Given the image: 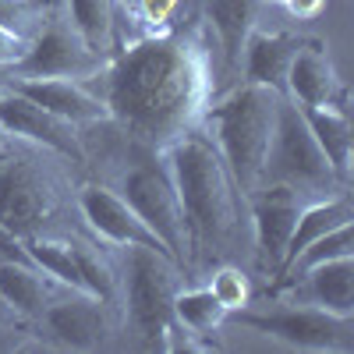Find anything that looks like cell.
I'll list each match as a JSON object with an SVG mask.
<instances>
[{"mask_svg": "<svg viewBox=\"0 0 354 354\" xmlns=\"http://www.w3.org/2000/svg\"><path fill=\"white\" fill-rule=\"evenodd\" d=\"M0 298L11 305V312L36 319L50 305V287L43 280V270L32 262L0 259Z\"/></svg>", "mask_w": 354, "mask_h": 354, "instance_id": "22", "label": "cell"}, {"mask_svg": "<svg viewBox=\"0 0 354 354\" xmlns=\"http://www.w3.org/2000/svg\"><path fill=\"white\" fill-rule=\"evenodd\" d=\"M11 315H15V312H11V305H8L4 298H0V322H8Z\"/></svg>", "mask_w": 354, "mask_h": 354, "instance_id": "32", "label": "cell"}, {"mask_svg": "<svg viewBox=\"0 0 354 354\" xmlns=\"http://www.w3.org/2000/svg\"><path fill=\"white\" fill-rule=\"evenodd\" d=\"M8 88L21 93L25 100H32L36 106L50 110L53 117H61L68 124H88V121H103L106 103L88 96L78 85V78H4Z\"/></svg>", "mask_w": 354, "mask_h": 354, "instance_id": "15", "label": "cell"}, {"mask_svg": "<svg viewBox=\"0 0 354 354\" xmlns=\"http://www.w3.org/2000/svg\"><path fill=\"white\" fill-rule=\"evenodd\" d=\"M135 4L149 21H167L174 15V8H177V0H135Z\"/></svg>", "mask_w": 354, "mask_h": 354, "instance_id": "28", "label": "cell"}, {"mask_svg": "<svg viewBox=\"0 0 354 354\" xmlns=\"http://www.w3.org/2000/svg\"><path fill=\"white\" fill-rule=\"evenodd\" d=\"M167 170L174 177L185 213L188 248L220 252L238 220V185L220 156V149L198 131H185L167 145Z\"/></svg>", "mask_w": 354, "mask_h": 354, "instance_id": "2", "label": "cell"}, {"mask_svg": "<svg viewBox=\"0 0 354 354\" xmlns=\"http://www.w3.org/2000/svg\"><path fill=\"white\" fill-rule=\"evenodd\" d=\"M15 68L21 78H85L100 68V57L82 43L75 28L50 21Z\"/></svg>", "mask_w": 354, "mask_h": 354, "instance_id": "9", "label": "cell"}, {"mask_svg": "<svg viewBox=\"0 0 354 354\" xmlns=\"http://www.w3.org/2000/svg\"><path fill=\"white\" fill-rule=\"evenodd\" d=\"M245 326L273 337L298 351H351L354 347V315H333L326 308H273L248 312L238 308Z\"/></svg>", "mask_w": 354, "mask_h": 354, "instance_id": "7", "label": "cell"}, {"mask_svg": "<svg viewBox=\"0 0 354 354\" xmlns=\"http://www.w3.org/2000/svg\"><path fill=\"white\" fill-rule=\"evenodd\" d=\"M25 252L57 283H64L78 294H93L103 305L113 301V277L100 262V255H93L88 248L71 241H43L32 234V238H25Z\"/></svg>", "mask_w": 354, "mask_h": 354, "instance_id": "8", "label": "cell"}, {"mask_svg": "<svg viewBox=\"0 0 354 354\" xmlns=\"http://www.w3.org/2000/svg\"><path fill=\"white\" fill-rule=\"evenodd\" d=\"M283 96L294 100L298 106H326V103H337L340 82H337V71L330 64V57L322 53L319 46H298V53L290 57Z\"/></svg>", "mask_w": 354, "mask_h": 354, "instance_id": "16", "label": "cell"}, {"mask_svg": "<svg viewBox=\"0 0 354 354\" xmlns=\"http://www.w3.org/2000/svg\"><path fill=\"white\" fill-rule=\"evenodd\" d=\"M78 205H82V216L88 220V227H93L96 234H103L106 241L128 245V248H153V252H160V255H167L174 262L167 245L135 216V209L124 202V195H117L110 188H100V185H88V188H82Z\"/></svg>", "mask_w": 354, "mask_h": 354, "instance_id": "10", "label": "cell"}, {"mask_svg": "<svg viewBox=\"0 0 354 354\" xmlns=\"http://www.w3.org/2000/svg\"><path fill=\"white\" fill-rule=\"evenodd\" d=\"M209 290H213V298H216L227 312H238V308H245V305H248V280H245V273H241V270H230V266L216 270V277H213Z\"/></svg>", "mask_w": 354, "mask_h": 354, "instance_id": "26", "label": "cell"}, {"mask_svg": "<svg viewBox=\"0 0 354 354\" xmlns=\"http://www.w3.org/2000/svg\"><path fill=\"white\" fill-rule=\"evenodd\" d=\"M4 135H8V131H4V128H0V149H4Z\"/></svg>", "mask_w": 354, "mask_h": 354, "instance_id": "33", "label": "cell"}, {"mask_svg": "<svg viewBox=\"0 0 354 354\" xmlns=\"http://www.w3.org/2000/svg\"><path fill=\"white\" fill-rule=\"evenodd\" d=\"M301 113L308 121V131L319 142V149L326 153L333 174L340 177V185H347V177H351V121H347V113L337 103L301 106Z\"/></svg>", "mask_w": 354, "mask_h": 354, "instance_id": "19", "label": "cell"}, {"mask_svg": "<svg viewBox=\"0 0 354 354\" xmlns=\"http://www.w3.org/2000/svg\"><path fill=\"white\" fill-rule=\"evenodd\" d=\"M298 39L294 36H248L245 43V78L252 85H270L277 88V93L283 96V88H287V68H290V57L298 53Z\"/></svg>", "mask_w": 354, "mask_h": 354, "instance_id": "18", "label": "cell"}, {"mask_svg": "<svg viewBox=\"0 0 354 354\" xmlns=\"http://www.w3.org/2000/svg\"><path fill=\"white\" fill-rule=\"evenodd\" d=\"M25 18H28V4H25V0H0V25H4V28H15Z\"/></svg>", "mask_w": 354, "mask_h": 354, "instance_id": "29", "label": "cell"}, {"mask_svg": "<svg viewBox=\"0 0 354 354\" xmlns=\"http://www.w3.org/2000/svg\"><path fill=\"white\" fill-rule=\"evenodd\" d=\"M259 0H205V18H209L213 32L223 50V64L234 68L241 61V50L252 36Z\"/></svg>", "mask_w": 354, "mask_h": 354, "instance_id": "20", "label": "cell"}, {"mask_svg": "<svg viewBox=\"0 0 354 354\" xmlns=\"http://www.w3.org/2000/svg\"><path fill=\"white\" fill-rule=\"evenodd\" d=\"M28 43L15 32V28H4L0 25V68H8V64H18L21 57H25Z\"/></svg>", "mask_w": 354, "mask_h": 354, "instance_id": "27", "label": "cell"}, {"mask_svg": "<svg viewBox=\"0 0 354 354\" xmlns=\"http://www.w3.org/2000/svg\"><path fill=\"white\" fill-rule=\"evenodd\" d=\"M209 100V68L195 39L149 36L128 46L106 71V113L138 142L167 149Z\"/></svg>", "mask_w": 354, "mask_h": 354, "instance_id": "1", "label": "cell"}, {"mask_svg": "<svg viewBox=\"0 0 354 354\" xmlns=\"http://www.w3.org/2000/svg\"><path fill=\"white\" fill-rule=\"evenodd\" d=\"M0 128L8 135H21L28 142H39L46 149L61 153V156H71V160H85L82 145H78V135H75V124L53 117L50 110L36 106L32 100H25L21 93L8 88L0 82Z\"/></svg>", "mask_w": 354, "mask_h": 354, "instance_id": "12", "label": "cell"}, {"mask_svg": "<svg viewBox=\"0 0 354 354\" xmlns=\"http://www.w3.org/2000/svg\"><path fill=\"white\" fill-rule=\"evenodd\" d=\"M0 82H4V75H0Z\"/></svg>", "mask_w": 354, "mask_h": 354, "instance_id": "34", "label": "cell"}, {"mask_svg": "<svg viewBox=\"0 0 354 354\" xmlns=\"http://www.w3.org/2000/svg\"><path fill=\"white\" fill-rule=\"evenodd\" d=\"M277 106H280L277 88L245 82L223 103H216L209 110V124H213V138H216L213 145L220 149L241 195H252L259 188L262 163H266L273 128H277Z\"/></svg>", "mask_w": 354, "mask_h": 354, "instance_id": "3", "label": "cell"}, {"mask_svg": "<svg viewBox=\"0 0 354 354\" xmlns=\"http://www.w3.org/2000/svg\"><path fill=\"white\" fill-rule=\"evenodd\" d=\"M71 4V25L82 36V43L96 57L110 53L113 46V8L110 0H68Z\"/></svg>", "mask_w": 354, "mask_h": 354, "instance_id": "24", "label": "cell"}, {"mask_svg": "<svg viewBox=\"0 0 354 354\" xmlns=\"http://www.w3.org/2000/svg\"><path fill=\"white\" fill-rule=\"evenodd\" d=\"M287 4H290V11L298 15V18H312L322 8V0H287Z\"/></svg>", "mask_w": 354, "mask_h": 354, "instance_id": "31", "label": "cell"}, {"mask_svg": "<svg viewBox=\"0 0 354 354\" xmlns=\"http://www.w3.org/2000/svg\"><path fill=\"white\" fill-rule=\"evenodd\" d=\"M43 333L57 347L68 351H96L106 344V312L93 294H78L68 301H53L43 308Z\"/></svg>", "mask_w": 354, "mask_h": 354, "instance_id": "14", "label": "cell"}, {"mask_svg": "<svg viewBox=\"0 0 354 354\" xmlns=\"http://www.w3.org/2000/svg\"><path fill=\"white\" fill-rule=\"evenodd\" d=\"M248 198H252L259 262L270 266V270H280L287 238H290L294 220H298L305 198L294 192V188H287V185H259Z\"/></svg>", "mask_w": 354, "mask_h": 354, "instance_id": "13", "label": "cell"}, {"mask_svg": "<svg viewBox=\"0 0 354 354\" xmlns=\"http://www.w3.org/2000/svg\"><path fill=\"white\" fill-rule=\"evenodd\" d=\"M174 322L170 259L153 248H128V326L142 347H167Z\"/></svg>", "mask_w": 354, "mask_h": 354, "instance_id": "5", "label": "cell"}, {"mask_svg": "<svg viewBox=\"0 0 354 354\" xmlns=\"http://www.w3.org/2000/svg\"><path fill=\"white\" fill-rule=\"evenodd\" d=\"M354 220V209H351V195L347 192H337V195H326V198H315L312 205H301L298 220H294V230L287 238V248H283V262H280V277L290 270V262L298 259L312 241H319L322 234H330L333 227L340 223H351Z\"/></svg>", "mask_w": 354, "mask_h": 354, "instance_id": "17", "label": "cell"}, {"mask_svg": "<svg viewBox=\"0 0 354 354\" xmlns=\"http://www.w3.org/2000/svg\"><path fill=\"white\" fill-rule=\"evenodd\" d=\"M351 248H354V238H351V223H340V227H333L330 234H322L319 241H312L298 259L290 262V270L283 273V277H290L294 270H312V266H319V262H326V259H340V255H351Z\"/></svg>", "mask_w": 354, "mask_h": 354, "instance_id": "25", "label": "cell"}, {"mask_svg": "<svg viewBox=\"0 0 354 354\" xmlns=\"http://www.w3.org/2000/svg\"><path fill=\"white\" fill-rule=\"evenodd\" d=\"M259 185H287L301 198H326L347 188L340 185L326 153L319 149L315 135L308 131L301 106L287 96H280L277 106V128H273V142H270V153H266Z\"/></svg>", "mask_w": 354, "mask_h": 354, "instance_id": "4", "label": "cell"}, {"mask_svg": "<svg viewBox=\"0 0 354 354\" xmlns=\"http://www.w3.org/2000/svg\"><path fill=\"white\" fill-rule=\"evenodd\" d=\"M53 205V195L36 167L11 163L0 170V227L11 230L15 238H32L39 223L46 220Z\"/></svg>", "mask_w": 354, "mask_h": 354, "instance_id": "11", "label": "cell"}, {"mask_svg": "<svg viewBox=\"0 0 354 354\" xmlns=\"http://www.w3.org/2000/svg\"><path fill=\"white\" fill-rule=\"evenodd\" d=\"M227 308L213 298L209 287H195V290H181L174 294V322L192 337H209L220 330Z\"/></svg>", "mask_w": 354, "mask_h": 354, "instance_id": "23", "label": "cell"}, {"mask_svg": "<svg viewBox=\"0 0 354 354\" xmlns=\"http://www.w3.org/2000/svg\"><path fill=\"white\" fill-rule=\"evenodd\" d=\"M121 195L135 209V216L167 245L174 262H185V255H188L185 213H181V198H177V188H174V177H170L167 163L145 160V163L131 167L128 177H124Z\"/></svg>", "mask_w": 354, "mask_h": 354, "instance_id": "6", "label": "cell"}, {"mask_svg": "<svg viewBox=\"0 0 354 354\" xmlns=\"http://www.w3.org/2000/svg\"><path fill=\"white\" fill-rule=\"evenodd\" d=\"M308 277V294L319 308H326L333 315H354V259H326L305 270Z\"/></svg>", "mask_w": 354, "mask_h": 354, "instance_id": "21", "label": "cell"}, {"mask_svg": "<svg viewBox=\"0 0 354 354\" xmlns=\"http://www.w3.org/2000/svg\"><path fill=\"white\" fill-rule=\"evenodd\" d=\"M21 330H15V326H8V322H0V351H15V347H21Z\"/></svg>", "mask_w": 354, "mask_h": 354, "instance_id": "30", "label": "cell"}]
</instances>
